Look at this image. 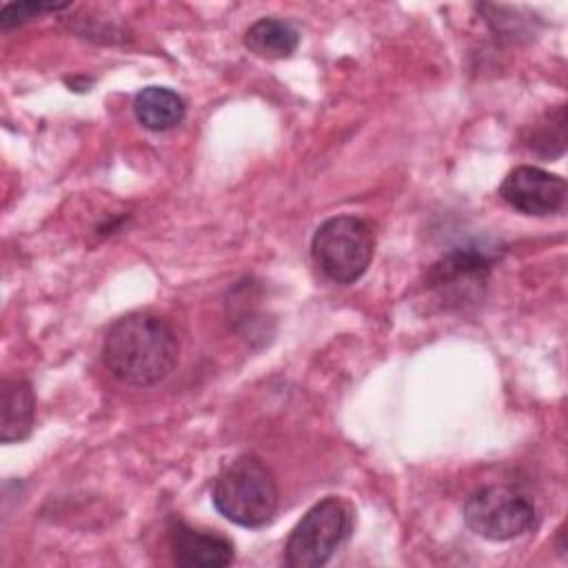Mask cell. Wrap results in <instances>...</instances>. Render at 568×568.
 <instances>
[{
  "label": "cell",
  "mask_w": 568,
  "mask_h": 568,
  "mask_svg": "<svg viewBox=\"0 0 568 568\" xmlns=\"http://www.w3.org/2000/svg\"><path fill=\"white\" fill-rule=\"evenodd\" d=\"M69 2H33V0H27V2H9L2 7L0 11V29H11V27H18L22 22H29L33 18H38L40 13H47V11H62L67 9Z\"/></svg>",
  "instance_id": "13"
},
{
  "label": "cell",
  "mask_w": 568,
  "mask_h": 568,
  "mask_svg": "<svg viewBox=\"0 0 568 568\" xmlns=\"http://www.w3.org/2000/svg\"><path fill=\"white\" fill-rule=\"evenodd\" d=\"M466 526L488 541H510L537 524L535 501L510 486H484L464 504Z\"/></svg>",
  "instance_id": "5"
},
{
  "label": "cell",
  "mask_w": 568,
  "mask_h": 568,
  "mask_svg": "<svg viewBox=\"0 0 568 568\" xmlns=\"http://www.w3.org/2000/svg\"><path fill=\"white\" fill-rule=\"evenodd\" d=\"M36 419V395L27 379L13 377L0 384V442L13 444L29 437Z\"/></svg>",
  "instance_id": "9"
},
{
  "label": "cell",
  "mask_w": 568,
  "mask_h": 568,
  "mask_svg": "<svg viewBox=\"0 0 568 568\" xmlns=\"http://www.w3.org/2000/svg\"><path fill=\"white\" fill-rule=\"evenodd\" d=\"M499 197L517 213L546 217L559 213L566 206L568 186L557 173L539 166H515L499 184Z\"/></svg>",
  "instance_id": "7"
},
{
  "label": "cell",
  "mask_w": 568,
  "mask_h": 568,
  "mask_svg": "<svg viewBox=\"0 0 568 568\" xmlns=\"http://www.w3.org/2000/svg\"><path fill=\"white\" fill-rule=\"evenodd\" d=\"M300 44L297 29L280 18H260L244 33V47L260 58H288Z\"/></svg>",
  "instance_id": "11"
},
{
  "label": "cell",
  "mask_w": 568,
  "mask_h": 568,
  "mask_svg": "<svg viewBox=\"0 0 568 568\" xmlns=\"http://www.w3.org/2000/svg\"><path fill=\"white\" fill-rule=\"evenodd\" d=\"M375 251V235L368 222L357 215L324 220L311 237V255L317 268L337 284L357 282Z\"/></svg>",
  "instance_id": "3"
},
{
  "label": "cell",
  "mask_w": 568,
  "mask_h": 568,
  "mask_svg": "<svg viewBox=\"0 0 568 568\" xmlns=\"http://www.w3.org/2000/svg\"><path fill=\"white\" fill-rule=\"evenodd\" d=\"M353 513L339 497H326L311 506L291 530L284 546V564L288 568H320L348 539Z\"/></svg>",
  "instance_id": "4"
},
{
  "label": "cell",
  "mask_w": 568,
  "mask_h": 568,
  "mask_svg": "<svg viewBox=\"0 0 568 568\" xmlns=\"http://www.w3.org/2000/svg\"><path fill=\"white\" fill-rule=\"evenodd\" d=\"M169 548L184 568H224L233 561V544L224 535L197 530L178 517L169 521Z\"/></svg>",
  "instance_id": "8"
},
{
  "label": "cell",
  "mask_w": 568,
  "mask_h": 568,
  "mask_svg": "<svg viewBox=\"0 0 568 568\" xmlns=\"http://www.w3.org/2000/svg\"><path fill=\"white\" fill-rule=\"evenodd\" d=\"M552 144H557V149L564 153V146H566V111H564V106H557L552 113H548L546 122L537 124L535 133L528 140L530 149H535L544 155H550V158H555Z\"/></svg>",
  "instance_id": "12"
},
{
  "label": "cell",
  "mask_w": 568,
  "mask_h": 568,
  "mask_svg": "<svg viewBox=\"0 0 568 568\" xmlns=\"http://www.w3.org/2000/svg\"><path fill=\"white\" fill-rule=\"evenodd\" d=\"M490 280V260L475 248H455L433 262L424 288L444 311H464L479 304Z\"/></svg>",
  "instance_id": "6"
},
{
  "label": "cell",
  "mask_w": 568,
  "mask_h": 568,
  "mask_svg": "<svg viewBox=\"0 0 568 568\" xmlns=\"http://www.w3.org/2000/svg\"><path fill=\"white\" fill-rule=\"evenodd\" d=\"M211 501L224 519L242 528H262L277 510V481L260 457L240 455L217 473Z\"/></svg>",
  "instance_id": "2"
},
{
  "label": "cell",
  "mask_w": 568,
  "mask_h": 568,
  "mask_svg": "<svg viewBox=\"0 0 568 568\" xmlns=\"http://www.w3.org/2000/svg\"><path fill=\"white\" fill-rule=\"evenodd\" d=\"M180 342L173 326L149 311H133L111 324L102 342L106 371L129 386H155L178 364Z\"/></svg>",
  "instance_id": "1"
},
{
  "label": "cell",
  "mask_w": 568,
  "mask_h": 568,
  "mask_svg": "<svg viewBox=\"0 0 568 568\" xmlns=\"http://www.w3.org/2000/svg\"><path fill=\"white\" fill-rule=\"evenodd\" d=\"M135 120L149 131H169L186 115L184 100L169 87H144L133 100Z\"/></svg>",
  "instance_id": "10"
}]
</instances>
